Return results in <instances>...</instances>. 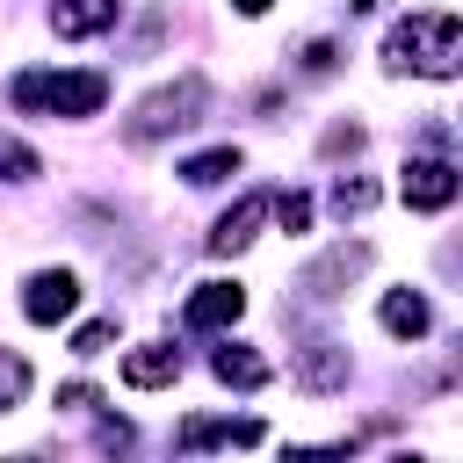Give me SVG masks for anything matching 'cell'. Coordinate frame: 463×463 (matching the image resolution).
Returning <instances> with one entry per match:
<instances>
[{
  "label": "cell",
  "instance_id": "e0dca14e",
  "mask_svg": "<svg viewBox=\"0 0 463 463\" xmlns=\"http://www.w3.org/2000/svg\"><path fill=\"white\" fill-rule=\"evenodd\" d=\"M36 174H43V159L22 137H0V181H36Z\"/></svg>",
  "mask_w": 463,
  "mask_h": 463
},
{
  "label": "cell",
  "instance_id": "d6986e66",
  "mask_svg": "<svg viewBox=\"0 0 463 463\" xmlns=\"http://www.w3.org/2000/svg\"><path fill=\"white\" fill-rule=\"evenodd\" d=\"M268 210H275V224H282V232H304V224H311V195H304V188L268 195Z\"/></svg>",
  "mask_w": 463,
  "mask_h": 463
},
{
  "label": "cell",
  "instance_id": "7c38bea8",
  "mask_svg": "<svg viewBox=\"0 0 463 463\" xmlns=\"http://www.w3.org/2000/svg\"><path fill=\"white\" fill-rule=\"evenodd\" d=\"M260 441V420H181V449H253Z\"/></svg>",
  "mask_w": 463,
  "mask_h": 463
},
{
  "label": "cell",
  "instance_id": "603a6c76",
  "mask_svg": "<svg viewBox=\"0 0 463 463\" xmlns=\"http://www.w3.org/2000/svg\"><path fill=\"white\" fill-rule=\"evenodd\" d=\"M58 405H72V412H87V405H101V398H94V383H65V391H58Z\"/></svg>",
  "mask_w": 463,
  "mask_h": 463
},
{
  "label": "cell",
  "instance_id": "52a82bcc",
  "mask_svg": "<svg viewBox=\"0 0 463 463\" xmlns=\"http://www.w3.org/2000/svg\"><path fill=\"white\" fill-rule=\"evenodd\" d=\"M456 188H463V174H456L449 159H412V166H405V181H398L405 210H449V203H456Z\"/></svg>",
  "mask_w": 463,
  "mask_h": 463
},
{
  "label": "cell",
  "instance_id": "5bb4252c",
  "mask_svg": "<svg viewBox=\"0 0 463 463\" xmlns=\"http://www.w3.org/2000/svg\"><path fill=\"white\" fill-rule=\"evenodd\" d=\"M376 318H383V333H398V340H420V333L434 326V311H427V297H420V289H391Z\"/></svg>",
  "mask_w": 463,
  "mask_h": 463
},
{
  "label": "cell",
  "instance_id": "8992f818",
  "mask_svg": "<svg viewBox=\"0 0 463 463\" xmlns=\"http://www.w3.org/2000/svg\"><path fill=\"white\" fill-rule=\"evenodd\" d=\"M347 376H354V362H347L340 340H304V347H297V391L333 398V391H347Z\"/></svg>",
  "mask_w": 463,
  "mask_h": 463
},
{
  "label": "cell",
  "instance_id": "5b68a950",
  "mask_svg": "<svg viewBox=\"0 0 463 463\" xmlns=\"http://www.w3.org/2000/svg\"><path fill=\"white\" fill-rule=\"evenodd\" d=\"M22 311H29V326L72 318V311H80V275H72V268H36V275L22 282Z\"/></svg>",
  "mask_w": 463,
  "mask_h": 463
},
{
  "label": "cell",
  "instance_id": "7a4b0ae2",
  "mask_svg": "<svg viewBox=\"0 0 463 463\" xmlns=\"http://www.w3.org/2000/svg\"><path fill=\"white\" fill-rule=\"evenodd\" d=\"M203 109H210V80L203 72H181V80H166V87H152L130 116H123V145H159V137H174V130H188V123H203Z\"/></svg>",
  "mask_w": 463,
  "mask_h": 463
},
{
  "label": "cell",
  "instance_id": "6da1fadb",
  "mask_svg": "<svg viewBox=\"0 0 463 463\" xmlns=\"http://www.w3.org/2000/svg\"><path fill=\"white\" fill-rule=\"evenodd\" d=\"M383 65H391V72L456 80V65H463V22H456L449 7H427V14L391 22V36H383Z\"/></svg>",
  "mask_w": 463,
  "mask_h": 463
},
{
  "label": "cell",
  "instance_id": "9a60e30c",
  "mask_svg": "<svg viewBox=\"0 0 463 463\" xmlns=\"http://www.w3.org/2000/svg\"><path fill=\"white\" fill-rule=\"evenodd\" d=\"M232 174H239V145H210V152H195V159L181 166L188 188H217V181H232Z\"/></svg>",
  "mask_w": 463,
  "mask_h": 463
},
{
  "label": "cell",
  "instance_id": "ffe728a7",
  "mask_svg": "<svg viewBox=\"0 0 463 463\" xmlns=\"http://www.w3.org/2000/svg\"><path fill=\"white\" fill-rule=\"evenodd\" d=\"M109 340H116V318H87V326L72 333V354H101Z\"/></svg>",
  "mask_w": 463,
  "mask_h": 463
},
{
  "label": "cell",
  "instance_id": "cb8c5ba5",
  "mask_svg": "<svg viewBox=\"0 0 463 463\" xmlns=\"http://www.w3.org/2000/svg\"><path fill=\"white\" fill-rule=\"evenodd\" d=\"M232 7H239V14H268L275 0H232Z\"/></svg>",
  "mask_w": 463,
  "mask_h": 463
},
{
  "label": "cell",
  "instance_id": "8fae6325",
  "mask_svg": "<svg viewBox=\"0 0 463 463\" xmlns=\"http://www.w3.org/2000/svg\"><path fill=\"white\" fill-rule=\"evenodd\" d=\"M174 376H181V347H166V340L123 354V383H130V391H159V383H174Z\"/></svg>",
  "mask_w": 463,
  "mask_h": 463
},
{
  "label": "cell",
  "instance_id": "ac0fdd59",
  "mask_svg": "<svg viewBox=\"0 0 463 463\" xmlns=\"http://www.w3.org/2000/svg\"><path fill=\"white\" fill-rule=\"evenodd\" d=\"M369 203H376V181H362V174H354V181H347V174L333 181V210H340V217H362Z\"/></svg>",
  "mask_w": 463,
  "mask_h": 463
},
{
  "label": "cell",
  "instance_id": "277c9868",
  "mask_svg": "<svg viewBox=\"0 0 463 463\" xmlns=\"http://www.w3.org/2000/svg\"><path fill=\"white\" fill-rule=\"evenodd\" d=\"M362 275H369V246H362V239H340V246H326V253L297 275V304H304V311H326V304H340L347 282H362Z\"/></svg>",
  "mask_w": 463,
  "mask_h": 463
},
{
  "label": "cell",
  "instance_id": "30bf717a",
  "mask_svg": "<svg viewBox=\"0 0 463 463\" xmlns=\"http://www.w3.org/2000/svg\"><path fill=\"white\" fill-rule=\"evenodd\" d=\"M116 14H123V0H51V29L58 36H101V29H116Z\"/></svg>",
  "mask_w": 463,
  "mask_h": 463
},
{
  "label": "cell",
  "instance_id": "9c48e42d",
  "mask_svg": "<svg viewBox=\"0 0 463 463\" xmlns=\"http://www.w3.org/2000/svg\"><path fill=\"white\" fill-rule=\"evenodd\" d=\"M260 217H268V195H239L217 224H210V253L224 260V253H239V246H253V232H260Z\"/></svg>",
  "mask_w": 463,
  "mask_h": 463
},
{
  "label": "cell",
  "instance_id": "4fadbf2b",
  "mask_svg": "<svg viewBox=\"0 0 463 463\" xmlns=\"http://www.w3.org/2000/svg\"><path fill=\"white\" fill-rule=\"evenodd\" d=\"M210 376H217V383H232V391H260V383H268V362H260L253 347L224 340V347L210 354Z\"/></svg>",
  "mask_w": 463,
  "mask_h": 463
},
{
  "label": "cell",
  "instance_id": "ba28073f",
  "mask_svg": "<svg viewBox=\"0 0 463 463\" xmlns=\"http://www.w3.org/2000/svg\"><path fill=\"white\" fill-rule=\"evenodd\" d=\"M246 311V289L239 282H195V297L181 304V326L188 333H217V326H232Z\"/></svg>",
  "mask_w": 463,
  "mask_h": 463
},
{
  "label": "cell",
  "instance_id": "2e32d148",
  "mask_svg": "<svg viewBox=\"0 0 463 463\" xmlns=\"http://www.w3.org/2000/svg\"><path fill=\"white\" fill-rule=\"evenodd\" d=\"M22 398H29V362L14 347H0V412H14Z\"/></svg>",
  "mask_w": 463,
  "mask_h": 463
},
{
  "label": "cell",
  "instance_id": "44dd1931",
  "mask_svg": "<svg viewBox=\"0 0 463 463\" xmlns=\"http://www.w3.org/2000/svg\"><path fill=\"white\" fill-rule=\"evenodd\" d=\"M318 152H326V159H340V152H362V123H333V130L318 137Z\"/></svg>",
  "mask_w": 463,
  "mask_h": 463
},
{
  "label": "cell",
  "instance_id": "3957f363",
  "mask_svg": "<svg viewBox=\"0 0 463 463\" xmlns=\"http://www.w3.org/2000/svg\"><path fill=\"white\" fill-rule=\"evenodd\" d=\"M109 101V80L101 72H22L14 80V109H29V116H94Z\"/></svg>",
  "mask_w": 463,
  "mask_h": 463
},
{
  "label": "cell",
  "instance_id": "7402d4cb",
  "mask_svg": "<svg viewBox=\"0 0 463 463\" xmlns=\"http://www.w3.org/2000/svg\"><path fill=\"white\" fill-rule=\"evenodd\" d=\"M333 65H340V51H333L326 36H318V43H304V72H333Z\"/></svg>",
  "mask_w": 463,
  "mask_h": 463
}]
</instances>
